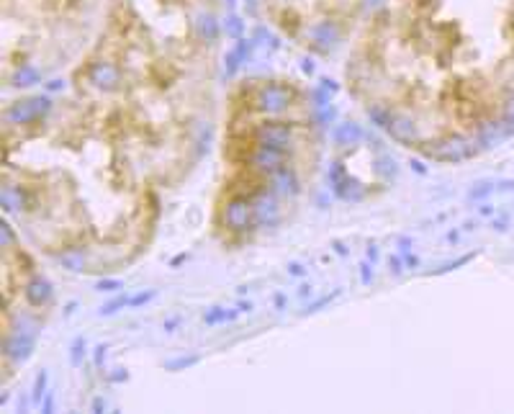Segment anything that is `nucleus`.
Listing matches in <instances>:
<instances>
[{
	"label": "nucleus",
	"mask_w": 514,
	"mask_h": 414,
	"mask_svg": "<svg viewBox=\"0 0 514 414\" xmlns=\"http://www.w3.org/2000/svg\"><path fill=\"white\" fill-rule=\"evenodd\" d=\"M219 46V0H106L70 93L126 139L159 188H172L201 154Z\"/></svg>",
	"instance_id": "nucleus-3"
},
{
	"label": "nucleus",
	"mask_w": 514,
	"mask_h": 414,
	"mask_svg": "<svg viewBox=\"0 0 514 414\" xmlns=\"http://www.w3.org/2000/svg\"><path fill=\"white\" fill-rule=\"evenodd\" d=\"M159 193L126 139L72 93L5 116V216L46 258L88 276L131 268L157 234Z\"/></svg>",
	"instance_id": "nucleus-2"
},
{
	"label": "nucleus",
	"mask_w": 514,
	"mask_h": 414,
	"mask_svg": "<svg viewBox=\"0 0 514 414\" xmlns=\"http://www.w3.org/2000/svg\"><path fill=\"white\" fill-rule=\"evenodd\" d=\"M345 85L396 144L450 160L514 116V0H378Z\"/></svg>",
	"instance_id": "nucleus-1"
},
{
	"label": "nucleus",
	"mask_w": 514,
	"mask_h": 414,
	"mask_svg": "<svg viewBox=\"0 0 514 414\" xmlns=\"http://www.w3.org/2000/svg\"><path fill=\"white\" fill-rule=\"evenodd\" d=\"M321 132L309 90L288 75L237 80L221 108L211 234L245 250L291 221L316 185Z\"/></svg>",
	"instance_id": "nucleus-4"
},
{
	"label": "nucleus",
	"mask_w": 514,
	"mask_h": 414,
	"mask_svg": "<svg viewBox=\"0 0 514 414\" xmlns=\"http://www.w3.org/2000/svg\"><path fill=\"white\" fill-rule=\"evenodd\" d=\"M3 353L13 345L21 327L41 319L44 278L36 263V250L10 224L3 234Z\"/></svg>",
	"instance_id": "nucleus-7"
},
{
	"label": "nucleus",
	"mask_w": 514,
	"mask_h": 414,
	"mask_svg": "<svg viewBox=\"0 0 514 414\" xmlns=\"http://www.w3.org/2000/svg\"><path fill=\"white\" fill-rule=\"evenodd\" d=\"M255 5L278 34L324 54L352 39L368 0H255Z\"/></svg>",
	"instance_id": "nucleus-6"
},
{
	"label": "nucleus",
	"mask_w": 514,
	"mask_h": 414,
	"mask_svg": "<svg viewBox=\"0 0 514 414\" xmlns=\"http://www.w3.org/2000/svg\"><path fill=\"white\" fill-rule=\"evenodd\" d=\"M106 0H0L3 85L77 62L93 41Z\"/></svg>",
	"instance_id": "nucleus-5"
}]
</instances>
